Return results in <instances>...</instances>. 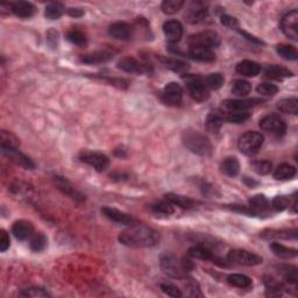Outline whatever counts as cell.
<instances>
[{"instance_id":"6f0895ef","label":"cell","mask_w":298,"mask_h":298,"mask_svg":"<svg viewBox=\"0 0 298 298\" xmlns=\"http://www.w3.org/2000/svg\"><path fill=\"white\" fill-rule=\"evenodd\" d=\"M220 22H222V25L227 27V28L239 29V21H238V19L234 18V16H231L229 14H223L222 18H220Z\"/></svg>"},{"instance_id":"836d02e7","label":"cell","mask_w":298,"mask_h":298,"mask_svg":"<svg viewBox=\"0 0 298 298\" xmlns=\"http://www.w3.org/2000/svg\"><path fill=\"white\" fill-rule=\"evenodd\" d=\"M296 175V168L289 163H283L279 166L274 173V177L277 180H289L293 179Z\"/></svg>"},{"instance_id":"bcb514c9","label":"cell","mask_w":298,"mask_h":298,"mask_svg":"<svg viewBox=\"0 0 298 298\" xmlns=\"http://www.w3.org/2000/svg\"><path fill=\"white\" fill-rule=\"evenodd\" d=\"M205 84L207 85V88L211 90H218L223 86L224 84V76L219 72H214V73H210L209 76H206L205 78Z\"/></svg>"},{"instance_id":"cb8c5ba5","label":"cell","mask_w":298,"mask_h":298,"mask_svg":"<svg viewBox=\"0 0 298 298\" xmlns=\"http://www.w3.org/2000/svg\"><path fill=\"white\" fill-rule=\"evenodd\" d=\"M263 239H297V230H264L260 234Z\"/></svg>"},{"instance_id":"7dc6e473","label":"cell","mask_w":298,"mask_h":298,"mask_svg":"<svg viewBox=\"0 0 298 298\" xmlns=\"http://www.w3.org/2000/svg\"><path fill=\"white\" fill-rule=\"evenodd\" d=\"M66 39L69 42H71L72 45L78 46V47H84L88 43V39H86L85 34L83 32L77 31V29H72V31L68 32L66 34Z\"/></svg>"},{"instance_id":"d590c367","label":"cell","mask_w":298,"mask_h":298,"mask_svg":"<svg viewBox=\"0 0 298 298\" xmlns=\"http://www.w3.org/2000/svg\"><path fill=\"white\" fill-rule=\"evenodd\" d=\"M224 121L232 123L245 122L252 117V113L248 111H233V112H222Z\"/></svg>"},{"instance_id":"f6af8a7d","label":"cell","mask_w":298,"mask_h":298,"mask_svg":"<svg viewBox=\"0 0 298 298\" xmlns=\"http://www.w3.org/2000/svg\"><path fill=\"white\" fill-rule=\"evenodd\" d=\"M183 6V0H165V1L162 2V5H161V9H162V12L165 13V14L173 15L176 14Z\"/></svg>"},{"instance_id":"74e56055","label":"cell","mask_w":298,"mask_h":298,"mask_svg":"<svg viewBox=\"0 0 298 298\" xmlns=\"http://www.w3.org/2000/svg\"><path fill=\"white\" fill-rule=\"evenodd\" d=\"M279 273L283 276L287 283L296 286L297 284V267L290 266V264H281L279 267Z\"/></svg>"},{"instance_id":"1f68e13d","label":"cell","mask_w":298,"mask_h":298,"mask_svg":"<svg viewBox=\"0 0 298 298\" xmlns=\"http://www.w3.org/2000/svg\"><path fill=\"white\" fill-rule=\"evenodd\" d=\"M227 282L231 286L241 288V289H250L253 287V281L250 277L243 275V274H231L227 277Z\"/></svg>"},{"instance_id":"8992f818","label":"cell","mask_w":298,"mask_h":298,"mask_svg":"<svg viewBox=\"0 0 298 298\" xmlns=\"http://www.w3.org/2000/svg\"><path fill=\"white\" fill-rule=\"evenodd\" d=\"M189 47H205V48L214 49L220 45V36L214 31H203L192 34L187 39Z\"/></svg>"},{"instance_id":"3957f363","label":"cell","mask_w":298,"mask_h":298,"mask_svg":"<svg viewBox=\"0 0 298 298\" xmlns=\"http://www.w3.org/2000/svg\"><path fill=\"white\" fill-rule=\"evenodd\" d=\"M160 267L167 276L175 280H185L186 272L182 266V261H179L173 253L166 252L160 255Z\"/></svg>"},{"instance_id":"db71d44e","label":"cell","mask_w":298,"mask_h":298,"mask_svg":"<svg viewBox=\"0 0 298 298\" xmlns=\"http://www.w3.org/2000/svg\"><path fill=\"white\" fill-rule=\"evenodd\" d=\"M275 211H283L290 206V199L287 196H277L272 200V205Z\"/></svg>"},{"instance_id":"e7e4bbea","label":"cell","mask_w":298,"mask_h":298,"mask_svg":"<svg viewBox=\"0 0 298 298\" xmlns=\"http://www.w3.org/2000/svg\"><path fill=\"white\" fill-rule=\"evenodd\" d=\"M243 183L246 184V186H248V187H256L257 185H259V182H257L256 179H252V177H249V176H243Z\"/></svg>"},{"instance_id":"e0dca14e","label":"cell","mask_w":298,"mask_h":298,"mask_svg":"<svg viewBox=\"0 0 298 298\" xmlns=\"http://www.w3.org/2000/svg\"><path fill=\"white\" fill-rule=\"evenodd\" d=\"M54 180H55V184L56 186H58V189L62 193H64L65 196L77 200V202H84L85 200V197L79 191H77L68 179H63L62 176H54Z\"/></svg>"},{"instance_id":"11a10c76","label":"cell","mask_w":298,"mask_h":298,"mask_svg":"<svg viewBox=\"0 0 298 298\" xmlns=\"http://www.w3.org/2000/svg\"><path fill=\"white\" fill-rule=\"evenodd\" d=\"M227 209H230L231 211H234V212H239L242 214H246V216L249 217H255L257 216L256 211H254L250 206H245V205H240V204H232V205H226Z\"/></svg>"},{"instance_id":"f5cc1de1","label":"cell","mask_w":298,"mask_h":298,"mask_svg":"<svg viewBox=\"0 0 298 298\" xmlns=\"http://www.w3.org/2000/svg\"><path fill=\"white\" fill-rule=\"evenodd\" d=\"M256 90L260 95L263 96H275L279 92V88L272 84V83H261V84L257 85Z\"/></svg>"},{"instance_id":"d6a6232c","label":"cell","mask_w":298,"mask_h":298,"mask_svg":"<svg viewBox=\"0 0 298 298\" xmlns=\"http://www.w3.org/2000/svg\"><path fill=\"white\" fill-rule=\"evenodd\" d=\"M270 249H272L273 253L275 254L277 257H280V259L289 260L297 256V249L289 248V247L281 245L279 242H273L272 245H270Z\"/></svg>"},{"instance_id":"44dd1931","label":"cell","mask_w":298,"mask_h":298,"mask_svg":"<svg viewBox=\"0 0 298 298\" xmlns=\"http://www.w3.org/2000/svg\"><path fill=\"white\" fill-rule=\"evenodd\" d=\"M113 59V53L110 50H98L86 55H83L80 58V62L85 64H99V63H105Z\"/></svg>"},{"instance_id":"f546056e","label":"cell","mask_w":298,"mask_h":298,"mask_svg":"<svg viewBox=\"0 0 298 298\" xmlns=\"http://www.w3.org/2000/svg\"><path fill=\"white\" fill-rule=\"evenodd\" d=\"M166 199L168 200L169 203H172L173 205H177L179 207H182V209H191V207L195 206V200L189 198V197L182 196V195H177V193H167Z\"/></svg>"},{"instance_id":"be15d7a7","label":"cell","mask_w":298,"mask_h":298,"mask_svg":"<svg viewBox=\"0 0 298 298\" xmlns=\"http://www.w3.org/2000/svg\"><path fill=\"white\" fill-rule=\"evenodd\" d=\"M66 13H68L70 16H72V18H82V16L84 15V11H83L82 8H69Z\"/></svg>"},{"instance_id":"c3c4849f","label":"cell","mask_w":298,"mask_h":298,"mask_svg":"<svg viewBox=\"0 0 298 298\" xmlns=\"http://www.w3.org/2000/svg\"><path fill=\"white\" fill-rule=\"evenodd\" d=\"M63 6L59 2H53V4H49L46 7L45 11V15L47 19L49 20H58L62 16L63 14Z\"/></svg>"},{"instance_id":"681fc988","label":"cell","mask_w":298,"mask_h":298,"mask_svg":"<svg viewBox=\"0 0 298 298\" xmlns=\"http://www.w3.org/2000/svg\"><path fill=\"white\" fill-rule=\"evenodd\" d=\"M273 165L269 161H255L252 163V169L259 175H267L272 172Z\"/></svg>"},{"instance_id":"5b68a950","label":"cell","mask_w":298,"mask_h":298,"mask_svg":"<svg viewBox=\"0 0 298 298\" xmlns=\"http://www.w3.org/2000/svg\"><path fill=\"white\" fill-rule=\"evenodd\" d=\"M264 142V138L261 133L247 132L239 138L238 148L242 154L247 156H253L259 153Z\"/></svg>"},{"instance_id":"f35d334b","label":"cell","mask_w":298,"mask_h":298,"mask_svg":"<svg viewBox=\"0 0 298 298\" xmlns=\"http://www.w3.org/2000/svg\"><path fill=\"white\" fill-rule=\"evenodd\" d=\"M249 206L257 213L266 212L270 209V202L264 195H255L248 200Z\"/></svg>"},{"instance_id":"52a82bcc","label":"cell","mask_w":298,"mask_h":298,"mask_svg":"<svg viewBox=\"0 0 298 298\" xmlns=\"http://www.w3.org/2000/svg\"><path fill=\"white\" fill-rule=\"evenodd\" d=\"M227 260L231 263L240 264V266H257L262 263V257L255 253L245 249H233L227 254Z\"/></svg>"},{"instance_id":"8fae6325","label":"cell","mask_w":298,"mask_h":298,"mask_svg":"<svg viewBox=\"0 0 298 298\" xmlns=\"http://www.w3.org/2000/svg\"><path fill=\"white\" fill-rule=\"evenodd\" d=\"M281 28L288 38L297 41L298 40V11L293 9L288 12L281 20Z\"/></svg>"},{"instance_id":"ba28073f","label":"cell","mask_w":298,"mask_h":298,"mask_svg":"<svg viewBox=\"0 0 298 298\" xmlns=\"http://www.w3.org/2000/svg\"><path fill=\"white\" fill-rule=\"evenodd\" d=\"M79 160L85 165H89L98 173H103L109 168L110 159L105 154L99 152H90L84 150L79 154Z\"/></svg>"},{"instance_id":"f1b7e54d","label":"cell","mask_w":298,"mask_h":298,"mask_svg":"<svg viewBox=\"0 0 298 298\" xmlns=\"http://www.w3.org/2000/svg\"><path fill=\"white\" fill-rule=\"evenodd\" d=\"M264 75L270 79L282 80L283 78H287V77H293L294 73L290 70L283 68V66L269 65L266 69V71H264Z\"/></svg>"},{"instance_id":"ac0fdd59","label":"cell","mask_w":298,"mask_h":298,"mask_svg":"<svg viewBox=\"0 0 298 298\" xmlns=\"http://www.w3.org/2000/svg\"><path fill=\"white\" fill-rule=\"evenodd\" d=\"M102 212L107 219L112 220V222L121 224V225H132L135 224V219L132 216L122 211L113 209V207H103Z\"/></svg>"},{"instance_id":"ab89813d","label":"cell","mask_w":298,"mask_h":298,"mask_svg":"<svg viewBox=\"0 0 298 298\" xmlns=\"http://www.w3.org/2000/svg\"><path fill=\"white\" fill-rule=\"evenodd\" d=\"M277 110L288 115H297L298 100L297 98H284L276 104Z\"/></svg>"},{"instance_id":"680465c9","label":"cell","mask_w":298,"mask_h":298,"mask_svg":"<svg viewBox=\"0 0 298 298\" xmlns=\"http://www.w3.org/2000/svg\"><path fill=\"white\" fill-rule=\"evenodd\" d=\"M9 237L5 230H0V250L6 252L9 248Z\"/></svg>"},{"instance_id":"9a60e30c","label":"cell","mask_w":298,"mask_h":298,"mask_svg":"<svg viewBox=\"0 0 298 298\" xmlns=\"http://www.w3.org/2000/svg\"><path fill=\"white\" fill-rule=\"evenodd\" d=\"M117 66L122 71L128 73H145L149 71V65L147 63L140 62L134 58H123L118 62Z\"/></svg>"},{"instance_id":"91938a15","label":"cell","mask_w":298,"mask_h":298,"mask_svg":"<svg viewBox=\"0 0 298 298\" xmlns=\"http://www.w3.org/2000/svg\"><path fill=\"white\" fill-rule=\"evenodd\" d=\"M47 41H48L49 46L52 48H58V43H59V33L54 29H50V31L47 33Z\"/></svg>"},{"instance_id":"ffe728a7","label":"cell","mask_w":298,"mask_h":298,"mask_svg":"<svg viewBox=\"0 0 298 298\" xmlns=\"http://www.w3.org/2000/svg\"><path fill=\"white\" fill-rule=\"evenodd\" d=\"M12 233L20 241L27 240L34 234V225L28 220H18L13 224Z\"/></svg>"},{"instance_id":"f907efd6","label":"cell","mask_w":298,"mask_h":298,"mask_svg":"<svg viewBox=\"0 0 298 298\" xmlns=\"http://www.w3.org/2000/svg\"><path fill=\"white\" fill-rule=\"evenodd\" d=\"M20 295L23 297H49L50 296L45 289H42V288H36V287H29V288H26V289H22L20 291Z\"/></svg>"},{"instance_id":"277c9868","label":"cell","mask_w":298,"mask_h":298,"mask_svg":"<svg viewBox=\"0 0 298 298\" xmlns=\"http://www.w3.org/2000/svg\"><path fill=\"white\" fill-rule=\"evenodd\" d=\"M185 75L186 76H183V79L185 80L187 91H189L191 98L198 103H203L209 99L210 89L207 88L203 77L196 75H187V73H185Z\"/></svg>"},{"instance_id":"8d00e7d4","label":"cell","mask_w":298,"mask_h":298,"mask_svg":"<svg viewBox=\"0 0 298 298\" xmlns=\"http://www.w3.org/2000/svg\"><path fill=\"white\" fill-rule=\"evenodd\" d=\"M222 170L225 175L230 177H236L240 172V163L237 157H227L223 161Z\"/></svg>"},{"instance_id":"83f0119b","label":"cell","mask_w":298,"mask_h":298,"mask_svg":"<svg viewBox=\"0 0 298 298\" xmlns=\"http://www.w3.org/2000/svg\"><path fill=\"white\" fill-rule=\"evenodd\" d=\"M190 257L192 259H198V260H204V261H210L212 260L214 255L209 247L204 245H196L187 250Z\"/></svg>"},{"instance_id":"484cf974","label":"cell","mask_w":298,"mask_h":298,"mask_svg":"<svg viewBox=\"0 0 298 298\" xmlns=\"http://www.w3.org/2000/svg\"><path fill=\"white\" fill-rule=\"evenodd\" d=\"M224 122L223 115L220 111H212L209 113L205 120V127L210 133H218Z\"/></svg>"},{"instance_id":"4dcf8cb0","label":"cell","mask_w":298,"mask_h":298,"mask_svg":"<svg viewBox=\"0 0 298 298\" xmlns=\"http://www.w3.org/2000/svg\"><path fill=\"white\" fill-rule=\"evenodd\" d=\"M163 64H165L167 68L172 70L174 72L177 73H182V75H185L187 70H189V64L186 62L180 61V60L177 59H172V58H162L161 59Z\"/></svg>"},{"instance_id":"5bb4252c","label":"cell","mask_w":298,"mask_h":298,"mask_svg":"<svg viewBox=\"0 0 298 298\" xmlns=\"http://www.w3.org/2000/svg\"><path fill=\"white\" fill-rule=\"evenodd\" d=\"M134 27L127 22H115L110 26L109 34L117 40L121 41H128L134 36Z\"/></svg>"},{"instance_id":"816d5d0a","label":"cell","mask_w":298,"mask_h":298,"mask_svg":"<svg viewBox=\"0 0 298 298\" xmlns=\"http://www.w3.org/2000/svg\"><path fill=\"white\" fill-rule=\"evenodd\" d=\"M186 284H185V288L187 290L186 295L187 296H191V297H203V294L200 293V289H199V286L198 283L196 282L195 280L193 279H186Z\"/></svg>"},{"instance_id":"4fadbf2b","label":"cell","mask_w":298,"mask_h":298,"mask_svg":"<svg viewBox=\"0 0 298 298\" xmlns=\"http://www.w3.org/2000/svg\"><path fill=\"white\" fill-rule=\"evenodd\" d=\"M207 14H209L207 6L204 2L196 1L190 5V7L186 9L184 16H185V20L187 22L191 23V25H196V23L204 21L207 18Z\"/></svg>"},{"instance_id":"7402d4cb","label":"cell","mask_w":298,"mask_h":298,"mask_svg":"<svg viewBox=\"0 0 298 298\" xmlns=\"http://www.w3.org/2000/svg\"><path fill=\"white\" fill-rule=\"evenodd\" d=\"M238 73L245 76V77H256L261 72V65L259 63L250 61V60H243L239 62L236 66Z\"/></svg>"},{"instance_id":"94428289","label":"cell","mask_w":298,"mask_h":298,"mask_svg":"<svg viewBox=\"0 0 298 298\" xmlns=\"http://www.w3.org/2000/svg\"><path fill=\"white\" fill-rule=\"evenodd\" d=\"M238 32L240 33L241 35L243 36V38L245 39H247L248 40V41H250V42H253V43H256V45H263V42L261 41V40H259L257 38H255V36H253V35H250L249 33H247V32H245V31H241V29H237Z\"/></svg>"},{"instance_id":"7c38bea8","label":"cell","mask_w":298,"mask_h":298,"mask_svg":"<svg viewBox=\"0 0 298 298\" xmlns=\"http://www.w3.org/2000/svg\"><path fill=\"white\" fill-rule=\"evenodd\" d=\"M183 89L179 83L170 82L165 86L162 91L163 103L169 106H177L182 103Z\"/></svg>"},{"instance_id":"7bdbcfd3","label":"cell","mask_w":298,"mask_h":298,"mask_svg":"<svg viewBox=\"0 0 298 298\" xmlns=\"http://www.w3.org/2000/svg\"><path fill=\"white\" fill-rule=\"evenodd\" d=\"M252 91V85L249 82L245 79H237L234 80L232 86V93L238 97H246Z\"/></svg>"},{"instance_id":"30bf717a","label":"cell","mask_w":298,"mask_h":298,"mask_svg":"<svg viewBox=\"0 0 298 298\" xmlns=\"http://www.w3.org/2000/svg\"><path fill=\"white\" fill-rule=\"evenodd\" d=\"M260 127L268 133H272L274 135L282 136L286 134L287 125L284 120L277 115H269L261 119Z\"/></svg>"},{"instance_id":"2e32d148","label":"cell","mask_w":298,"mask_h":298,"mask_svg":"<svg viewBox=\"0 0 298 298\" xmlns=\"http://www.w3.org/2000/svg\"><path fill=\"white\" fill-rule=\"evenodd\" d=\"M1 153L2 155L7 157L8 160H11L12 162H14L15 165L22 167V168L25 169L35 168L34 162H33L28 156H26L25 154L19 152L16 148H1Z\"/></svg>"},{"instance_id":"7a4b0ae2","label":"cell","mask_w":298,"mask_h":298,"mask_svg":"<svg viewBox=\"0 0 298 298\" xmlns=\"http://www.w3.org/2000/svg\"><path fill=\"white\" fill-rule=\"evenodd\" d=\"M184 146L192 153L200 156H210L212 153V145L210 140L202 133L195 129H185L182 134Z\"/></svg>"},{"instance_id":"b9f144b4","label":"cell","mask_w":298,"mask_h":298,"mask_svg":"<svg viewBox=\"0 0 298 298\" xmlns=\"http://www.w3.org/2000/svg\"><path fill=\"white\" fill-rule=\"evenodd\" d=\"M0 138H1V148H19L20 141L13 133L2 129L0 133Z\"/></svg>"},{"instance_id":"d4e9b609","label":"cell","mask_w":298,"mask_h":298,"mask_svg":"<svg viewBox=\"0 0 298 298\" xmlns=\"http://www.w3.org/2000/svg\"><path fill=\"white\" fill-rule=\"evenodd\" d=\"M36 11L35 6L32 4V2L28 1H18L13 4L12 7V12L18 16V18L21 19H28L31 16L34 15V13Z\"/></svg>"},{"instance_id":"d6986e66","label":"cell","mask_w":298,"mask_h":298,"mask_svg":"<svg viewBox=\"0 0 298 298\" xmlns=\"http://www.w3.org/2000/svg\"><path fill=\"white\" fill-rule=\"evenodd\" d=\"M163 33L170 43H177L183 36V26L177 20H169L163 25Z\"/></svg>"},{"instance_id":"6125c7cd","label":"cell","mask_w":298,"mask_h":298,"mask_svg":"<svg viewBox=\"0 0 298 298\" xmlns=\"http://www.w3.org/2000/svg\"><path fill=\"white\" fill-rule=\"evenodd\" d=\"M182 266L184 268V270H185V272L187 273V272H191L193 268H195V263L192 262L190 257H183Z\"/></svg>"},{"instance_id":"4316f807","label":"cell","mask_w":298,"mask_h":298,"mask_svg":"<svg viewBox=\"0 0 298 298\" xmlns=\"http://www.w3.org/2000/svg\"><path fill=\"white\" fill-rule=\"evenodd\" d=\"M264 286H266L267 289V296L270 297H277V296H282L283 293V284L279 282L276 279H274L273 276L266 275L264 276Z\"/></svg>"},{"instance_id":"9f6ffc18","label":"cell","mask_w":298,"mask_h":298,"mask_svg":"<svg viewBox=\"0 0 298 298\" xmlns=\"http://www.w3.org/2000/svg\"><path fill=\"white\" fill-rule=\"evenodd\" d=\"M161 290L163 291L166 295H168L170 297H182L183 294L179 288L174 286L173 283H162L161 284Z\"/></svg>"},{"instance_id":"9c48e42d","label":"cell","mask_w":298,"mask_h":298,"mask_svg":"<svg viewBox=\"0 0 298 298\" xmlns=\"http://www.w3.org/2000/svg\"><path fill=\"white\" fill-rule=\"evenodd\" d=\"M263 100L253 99H227L224 100L220 106V112H233V111H248L252 107L262 104Z\"/></svg>"},{"instance_id":"e575fe53","label":"cell","mask_w":298,"mask_h":298,"mask_svg":"<svg viewBox=\"0 0 298 298\" xmlns=\"http://www.w3.org/2000/svg\"><path fill=\"white\" fill-rule=\"evenodd\" d=\"M149 209L154 214H156V216H160V217H169L175 212V209H174L173 204L169 203L167 199L165 202L152 204V205L149 206Z\"/></svg>"},{"instance_id":"60d3db41","label":"cell","mask_w":298,"mask_h":298,"mask_svg":"<svg viewBox=\"0 0 298 298\" xmlns=\"http://www.w3.org/2000/svg\"><path fill=\"white\" fill-rule=\"evenodd\" d=\"M47 243H48V239L42 232H36L32 236L31 242H29V247L33 252L40 253L42 250L46 249Z\"/></svg>"},{"instance_id":"ee69618b","label":"cell","mask_w":298,"mask_h":298,"mask_svg":"<svg viewBox=\"0 0 298 298\" xmlns=\"http://www.w3.org/2000/svg\"><path fill=\"white\" fill-rule=\"evenodd\" d=\"M276 53L279 54L281 58L288 61H296L298 59L297 49L293 46L288 45H279L276 46Z\"/></svg>"},{"instance_id":"6da1fadb","label":"cell","mask_w":298,"mask_h":298,"mask_svg":"<svg viewBox=\"0 0 298 298\" xmlns=\"http://www.w3.org/2000/svg\"><path fill=\"white\" fill-rule=\"evenodd\" d=\"M119 242L132 248H149L159 243L160 233L142 224H132L118 237Z\"/></svg>"},{"instance_id":"603a6c76","label":"cell","mask_w":298,"mask_h":298,"mask_svg":"<svg viewBox=\"0 0 298 298\" xmlns=\"http://www.w3.org/2000/svg\"><path fill=\"white\" fill-rule=\"evenodd\" d=\"M189 56L199 62H213L216 60V54L213 49L205 48V47H190Z\"/></svg>"}]
</instances>
